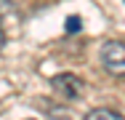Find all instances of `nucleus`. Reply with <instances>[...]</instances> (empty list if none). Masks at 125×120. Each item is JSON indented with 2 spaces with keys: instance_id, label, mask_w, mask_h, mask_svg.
Returning a JSON list of instances; mask_svg holds the SVG:
<instances>
[{
  "instance_id": "obj_1",
  "label": "nucleus",
  "mask_w": 125,
  "mask_h": 120,
  "mask_svg": "<svg viewBox=\"0 0 125 120\" xmlns=\"http://www.w3.org/2000/svg\"><path fill=\"white\" fill-rule=\"evenodd\" d=\"M104 70L115 77H125V40H106L99 51Z\"/></svg>"
},
{
  "instance_id": "obj_2",
  "label": "nucleus",
  "mask_w": 125,
  "mask_h": 120,
  "mask_svg": "<svg viewBox=\"0 0 125 120\" xmlns=\"http://www.w3.org/2000/svg\"><path fill=\"white\" fill-rule=\"evenodd\" d=\"M51 88L56 91V94H61L64 99H77V96L83 94V88H85V83L72 75V72H61V75H53L51 77Z\"/></svg>"
},
{
  "instance_id": "obj_3",
  "label": "nucleus",
  "mask_w": 125,
  "mask_h": 120,
  "mask_svg": "<svg viewBox=\"0 0 125 120\" xmlns=\"http://www.w3.org/2000/svg\"><path fill=\"white\" fill-rule=\"evenodd\" d=\"M83 120H125V115L115 112V109H106V107H99V109H91Z\"/></svg>"
},
{
  "instance_id": "obj_4",
  "label": "nucleus",
  "mask_w": 125,
  "mask_h": 120,
  "mask_svg": "<svg viewBox=\"0 0 125 120\" xmlns=\"http://www.w3.org/2000/svg\"><path fill=\"white\" fill-rule=\"evenodd\" d=\"M77 29H80V16L67 19V32H77Z\"/></svg>"
},
{
  "instance_id": "obj_5",
  "label": "nucleus",
  "mask_w": 125,
  "mask_h": 120,
  "mask_svg": "<svg viewBox=\"0 0 125 120\" xmlns=\"http://www.w3.org/2000/svg\"><path fill=\"white\" fill-rule=\"evenodd\" d=\"M5 43H8V35H5V27L0 24V51L5 48Z\"/></svg>"
}]
</instances>
